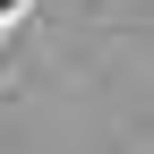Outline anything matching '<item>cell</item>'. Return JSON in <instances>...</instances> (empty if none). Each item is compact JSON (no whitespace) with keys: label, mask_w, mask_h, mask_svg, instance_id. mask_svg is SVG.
Returning <instances> with one entry per match:
<instances>
[{"label":"cell","mask_w":154,"mask_h":154,"mask_svg":"<svg viewBox=\"0 0 154 154\" xmlns=\"http://www.w3.org/2000/svg\"><path fill=\"white\" fill-rule=\"evenodd\" d=\"M0 9H9V0H0Z\"/></svg>","instance_id":"cell-1"}]
</instances>
